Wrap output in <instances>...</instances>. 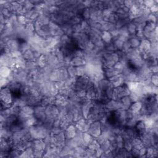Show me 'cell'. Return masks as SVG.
Returning <instances> with one entry per match:
<instances>
[{"label": "cell", "mask_w": 158, "mask_h": 158, "mask_svg": "<svg viewBox=\"0 0 158 158\" xmlns=\"http://www.w3.org/2000/svg\"><path fill=\"white\" fill-rule=\"evenodd\" d=\"M1 109L10 108L14 101V97L12 91L7 86L1 88L0 91Z\"/></svg>", "instance_id": "6da1fadb"}, {"label": "cell", "mask_w": 158, "mask_h": 158, "mask_svg": "<svg viewBox=\"0 0 158 158\" xmlns=\"http://www.w3.org/2000/svg\"><path fill=\"white\" fill-rule=\"evenodd\" d=\"M130 91L125 83L122 85L114 88L111 99L120 100L122 98L129 95Z\"/></svg>", "instance_id": "7a4b0ae2"}, {"label": "cell", "mask_w": 158, "mask_h": 158, "mask_svg": "<svg viewBox=\"0 0 158 158\" xmlns=\"http://www.w3.org/2000/svg\"><path fill=\"white\" fill-rule=\"evenodd\" d=\"M15 58L12 57L10 53L1 52L0 57L1 66H7L12 69L15 66Z\"/></svg>", "instance_id": "3957f363"}, {"label": "cell", "mask_w": 158, "mask_h": 158, "mask_svg": "<svg viewBox=\"0 0 158 158\" xmlns=\"http://www.w3.org/2000/svg\"><path fill=\"white\" fill-rule=\"evenodd\" d=\"M88 132L94 138L99 136L101 133V122L99 120L91 122L88 130Z\"/></svg>", "instance_id": "277c9868"}, {"label": "cell", "mask_w": 158, "mask_h": 158, "mask_svg": "<svg viewBox=\"0 0 158 158\" xmlns=\"http://www.w3.org/2000/svg\"><path fill=\"white\" fill-rule=\"evenodd\" d=\"M33 115L39 122L43 123L46 119V115L45 114V107L41 105H38L34 107Z\"/></svg>", "instance_id": "5b68a950"}, {"label": "cell", "mask_w": 158, "mask_h": 158, "mask_svg": "<svg viewBox=\"0 0 158 158\" xmlns=\"http://www.w3.org/2000/svg\"><path fill=\"white\" fill-rule=\"evenodd\" d=\"M105 106L107 112H112L118 109H122V105L120 100L109 99L105 104Z\"/></svg>", "instance_id": "8992f818"}, {"label": "cell", "mask_w": 158, "mask_h": 158, "mask_svg": "<svg viewBox=\"0 0 158 158\" xmlns=\"http://www.w3.org/2000/svg\"><path fill=\"white\" fill-rule=\"evenodd\" d=\"M75 127L76 128L78 131H81V132H85V131H88L91 122L88 120L87 118H81L75 122Z\"/></svg>", "instance_id": "52a82bcc"}, {"label": "cell", "mask_w": 158, "mask_h": 158, "mask_svg": "<svg viewBox=\"0 0 158 158\" xmlns=\"http://www.w3.org/2000/svg\"><path fill=\"white\" fill-rule=\"evenodd\" d=\"M151 47V41L148 39H143L141 40L139 46L138 47V50L141 54H144L149 51Z\"/></svg>", "instance_id": "ba28073f"}, {"label": "cell", "mask_w": 158, "mask_h": 158, "mask_svg": "<svg viewBox=\"0 0 158 158\" xmlns=\"http://www.w3.org/2000/svg\"><path fill=\"white\" fill-rule=\"evenodd\" d=\"M110 83L114 88L122 85L125 83L123 76L122 74L117 75L109 79Z\"/></svg>", "instance_id": "9c48e42d"}, {"label": "cell", "mask_w": 158, "mask_h": 158, "mask_svg": "<svg viewBox=\"0 0 158 158\" xmlns=\"http://www.w3.org/2000/svg\"><path fill=\"white\" fill-rule=\"evenodd\" d=\"M77 132V130L76 128L75 125H73V123L69 125L64 130L66 139L73 138L75 136Z\"/></svg>", "instance_id": "30bf717a"}, {"label": "cell", "mask_w": 158, "mask_h": 158, "mask_svg": "<svg viewBox=\"0 0 158 158\" xmlns=\"http://www.w3.org/2000/svg\"><path fill=\"white\" fill-rule=\"evenodd\" d=\"M91 21L94 22H102L104 21V17L102 15V10H94L91 14L90 19Z\"/></svg>", "instance_id": "8fae6325"}, {"label": "cell", "mask_w": 158, "mask_h": 158, "mask_svg": "<svg viewBox=\"0 0 158 158\" xmlns=\"http://www.w3.org/2000/svg\"><path fill=\"white\" fill-rule=\"evenodd\" d=\"M86 64V62L83 57H73L72 58L70 62V65L75 67L85 66Z\"/></svg>", "instance_id": "7c38bea8"}, {"label": "cell", "mask_w": 158, "mask_h": 158, "mask_svg": "<svg viewBox=\"0 0 158 158\" xmlns=\"http://www.w3.org/2000/svg\"><path fill=\"white\" fill-rule=\"evenodd\" d=\"M103 72H104V77L107 79H109L117 75L120 74V72L114 67L103 68Z\"/></svg>", "instance_id": "4fadbf2b"}, {"label": "cell", "mask_w": 158, "mask_h": 158, "mask_svg": "<svg viewBox=\"0 0 158 158\" xmlns=\"http://www.w3.org/2000/svg\"><path fill=\"white\" fill-rule=\"evenodd\" d=\"M12 73V69L7 66H1L0 75L1 77L8 78Z\"/></svg>", "instance_id": "5bb4252c"}, {"label": "cell", "mask_w": 158, "mask_h": 158, "mask_svg": "<svg viewBox=\"0 0 158 158\" xmlns=\"http://www.w3.org/2000/svg\"><path fill=\"white\" fill-rule=\"evenodd\" d=\"M158 154L157 147L151 146L146 148V157H157Z\"/></svg>", "instance_id": "9a60e30c"}, {"label": "cell", "mask_w": 158, "mask_h": 158, "mask_svg": "<svg viewBox=\"0 0 158 158\" xmlns=\"http://www.w3.org/2000/svg\"><path fill=\"white\" fill-rule=\"evenodd\" d=\"M128 42L131 48L137 49V48H138V47L139 46L141 40H139L138 38H137L135 36H132L128 38Z\"/></svg>", "instance_id": "2e32d148"}, {"label": "cell", "mask_w": 158, "mask_h": 158, "mask_svg": "<svg viewBox=\"0 0 158 158\" xmlns=\"http://www.w3.org/2000/svg\"><path fill=\"white\" fill-rule=\"evenodd\" d=\"M131 145H132V148L136 149L138 150H140L143 147H144V145L142 143L141 139L139 136H136L130 140Z\"/></svg>", "instance_id": "e0dca14e"}, {"label": "cell", "mask_w": 158, "mask_h": 158, "mask_svg": "<svg viewBox=\"0 0 158 158\" xmlns=\"http://www.w3.org/2000/svg\"><path fill=\"white\" fill-rule=\"evenodd\" d=\"M62 31L64 32V35H66L69 36H72V34L73 33V29H72V25L69 24V23H64L60 26Z\"/></svg>", "instance_id": "ac0fdd59"}, {"label": "cell", "mask_w": 158, "mask_h": 158, "mask_svg": "<svg viewBox=\"0 0 158 158\" xmlns=\"http://www.w3.org/2000/svg\"><path fill=\"white\" fill-rule=\"evenodd\" d=\"M120 101L122 105V109H125V110L128 109L129 107H130L131 104H132V101H131L129 95L125 96L122 98L120 99Z\"/></svg>", "instance_id": "d6986e66"}, {"label": "cell", "mask_w": 158, "mask_h": 158, "mask_svg": "<svg viewBox=\"0 0 158 158\" xmlns=\"http://www.w3.org/2000/svg\"><path fill=\"white\" fill-rule=\"evenodd\" d=\"M143 106V104L140 101H135L132 102V104H131L130 107H129V109L133 113V114H136L138 112H139Z\"/></svg>", "instance_id": "ffe728a7"}, {"label": "cell", "mask_w": 158, "mask_h": 158, "mask_svg": "<svg viewBox=\"0 0 158 158\" xmlns=\"http://www.w3.org/2000/svg\"><path fill=\"white\" fill-rule=\"evenodd\" d=\"M94 10L97 9H94L92 7H85L81 14V16L83 18V19L85 20H88L89 19H90L91 14Z\"/></svg>", "instance_id": "44dd1931"}, {"label": "cell", "mask_w": 158, "mask_h": 158, "mask_svg": "<svg viewBox=\"0 0 158 158\" xmlns=\"http://www.w3.org/2000/svg\"><path fill=\"white\" fill-rule=\"evenodd\" d=\"M101 38L104 44H109L112 43V36L109 31H102L101 35Z\"/></svg>", "instance_id": "7402d4cb"}, {"label": "cell", "mask_w": 158, "mask_h": 158, "mask_svg": "<svg viewBox=\"0 0 158 158\" xmlns=\"http://www.w3.org/2000/svg\"><path fill=\"white\" fill-rule=\"evenodd\" d=\"M83 146L85 148H87L88 144L94 139V138L91 135L88 131L83 132Z\"/></svg>", "instance_id": "603a6c76"}, {"label": "cell", "mask_w": 158, "mask_h": 158, "mask_svg": "<svg viewBox=\"0 0 158 158\" xmlns=\"http://www.w3.org/2000/svg\"><path fill=\"white\" fill-rule=\"evenodd\" d=\"M22 56L26 60H31V61H35L36 59L34 56L33 51L31 49H29L25 52H22Z\"/></svg>", "instance_id": "cb8c5ba5"}, {"label": "cell", "mask_w": 158, "mask_h": 158, "mask_svg": "<svg viewBox=\"0 0 158 158\" xmlns=\"http://www.w3.org/2000/svg\"><path fill=\"white\" fill-rule=\"evenodd\" d=\"M36 64L38 68H43L47 65V60L45 54H41L38 58H37L35 60Z\"/></svg>", "instance_id": "d4e9b609"}, {"label": "cell", "mask_w": 158, "mask_h": 158, "mask_svg": "<svg viewBox=\"0 0 158 158\" xmlns=\"http://www.w3.org/2000/svg\"><path fill=\"white\" fill-rule=\"evenodd\" d=\"M127 27L130 35L131 36H135L137 31V27L136 24L133 23L132 21H131L127 24Z\"/></svg>", "instance_id": "484cf974"}, {"label": "cell", "mask_w": 158, "mask_h": 158, "mask_svg": "<svg viewBox=\"0 0 158 158\" xmlns=\"http://www.w3.org/2000/svg\"><path fill=\"white\" fill-rule=\"evenodd\" d=\"M32 42L35 43V44H38L40 46H41V44L42 43H43L44 40V38L41 36H40L39 35H38L37 33H35L32 37H31L30 38H29Z\"/></svg>", "instance_id": "4316f807"}, {"label": "cell", "mask_w": 158, "mask_h": 158, "mask_svg": "<svg viewBox=\"0 0 158 158\" xmlns=\"http://www.w3.org/2000/svg\"><path fill=\"white\" fill-rule=\"evenodd\" d=\"M100 149L103 152L110 151V142L109 140H106L100 145Z\"/></svg>", "instance_id": "83f0119b"}, {"label": "cell", "mask_w": 158, "mask_h": 158, "mask_svg": "<svg viewBox=\"0 0 158 158\" xmlns=\"http://www.w3.org/2000/svg\"><path fill=\"white\" fill-rule=\"evenodd\" d=\"M25 30L28 33L34 35L35 33V28L34 25V23L33 22H29L25 26Z\"/></svg>", "instance_id": "f1b7e54d"}, {"label": "cell", "mask_w": 158, "mask_h": 158, "mask_svg": "<svg viewBox=\"0 0 158 158\" xmlns=\"http://www.w3.org/2000/svg\"><path fill=\"white\" fill-rule=\"evenodd\" d=\"M67 72L69 75V77H72V78H74V77H77V70H76V67H73L72 65H69L67 67Z\"/></svg>", "instance_id": "f546056e"}, {"label": "cell", "mask_w": 158, "mask_h": 158, "mask_svg": "<svg viewBox=\"0 0 158 158\" xmlns=\"http://www.w3.org/2000/svg\"><path fill=\"white\" fill-rule=\"evenodd\" d=\"M118 19V18L117 14L115 12H112L111 14L106 20H104V21L110 22L113 24H115V23L117 22Z\"/></svg>", "instance_id": "4dcf8cb0"}, {"label": "cell", "mask_w": 158, "mask_h": 158, "mask_svg": "<svg viewBox=\"0 0 158 158\" xmlns=\"http://www.w3.org/2000/svg\"><path fill=\"white\" fill-rule=\"evenodd\" d=\"M72 57H85V51L81 49L78 48H76L72 52Z\"/></svg>", "instance_id": "1f68e13d"}, {"label": "cell", "mask_w": 158, "mask_h": 158, "mask_svg": "<svg viewBox=\"0 0 158 158\" xmlns=\"http://www.w3.org/2000/svg\"><path fill=\"white\" fill-rule=\"evenodd\" d=\"M17 21L20 24L24 26H25L28 23L30 22V20L27 18H26L23 15H17Z\"/></svg>", "instance_id": "d6a6232c"}, {"label": "cell", "mask_w": 158, "mask_h": 158, "mask_svg": "<svg viewBox=\"0 0 158 158\" xmlns=\"http://www.w3.org/2000/svg\"><path fill=\"white\" fill-rule=\"evenodd\" d=\"M88 148L93 149V150H97L100 148V144L97 141V140L94 138L88 146Z\"/></svg>", "instance_id": "836d02e7"}, {"label": "cell", "mask_w": 158, "mask_h": 158, "mask_svg": "<svg viewBox=\"0 0 158 158\" xmlns=\"http://www.w3.org/2000/svg\"><path fill=\"white\" fill-rule=\"evenodd\" d=\"M157 14H150L148 17H147V22H151L157 24Z\"/></svg>", "instance_id": "e575fe53"}, {"label": "cell", "mask_w": 158, "mask_h": 158, "mask_svg": "<svg viewBox=\"0 0 158 158\" xmlns=\"http://www.w3.org/2000/svg\"><path fill=\"white\" fill-rule=\"evenodd\" d=\"M85 157H95V151L89 148H86L85 149Z\"/></svg>", "instance_id": "d590c367"}, {"label": "cell", "mask_w": 158, "mask_h": 158, "mask_svg": "<svg viewBox=\"0 0 158 158\" xmlns=\"http://www.w3.org/2000/svg\"><path fill=\"white\" fill-rule=\"evenodd\" d=\"M143 6L148 8H150L155 4H158V1H154V0H146L143 1Z\"/></svg>", "instance_id": "8d00e7d4"}, {"label": "cell", "mask_w": 158, "mask_h": 158, "mask_svg": "<svg viewBox=\"0 0 158 158\" xmlns=\"http://www.w3.org/2000/svg\"><path fill=\"white\" fill-rule=\"evenodd\" d=\"M123 148L128 152H130L132 149V145L130 140H125Z\"/></svg>", "instance_id": "74e56055"}, {"label": "cell", "mask_w": 158, "mask_h": 158, "mask_svg": "<svg viewBox=\"0 0 158 158\" xmlns=\"http://www.w3.org/2000/svg\"><path fill=\"white\" fill-rule=\"evenodd\" d=\"M9 83H10V81L9 80L8 78H3V77H1V78H0V85H1V88H4V87L8 86Z\"/></svg>", "instance_id": "f35d334b"}, {"label": "cell", "mask_w": 158, "mask_h": 158, "mask_svg": "<svg viewBox=\"0 0 158 158\" xmlns=\"http://www.w3.org/2000/svg\"><path fill=\"white\" fill-rule=\"evenodd\" d=\"M76 70H77V77H80V76L85 75V66L77 67H76Z\"/></svg>", "instance_id": "ab89813d"}, {"label": "cell", "mask_w": 158, "mask_h": 158, "mask_svg": "<svg viewBox=\"0 0 158 158\" xmlns=\"http://www.w3.org/2000/svg\"><path fill=\"white\" fill-rule=\"evenodd\" d=\"M150 81L151 83L154 85L157 86L158 85V76H157V73H154V74H152L151 78H150Z\"/></svg>", "instance_id": "60d3db41"}, {"label": "cell", "mask_w": 158, "mask_h": 158, "mask_svg": "<svg viewBox=\"0 0 158 158\" xmlns=\"http://www.w3.org/2000/svg\"><path fill=\"white\" fill-rule=\"evenodd\" d=\"M134 2H135V1H130V0L124 1L123 5L125 7H126L127 8L130 9L134 5Z\"/></svg>", "instance_id": "b9f144b4"}, {"label": "cell", "mask_w": 158, "mask_h": 158, "mask_svg": "<svg viewBox=\"0 0 158 158\" xmlns=\"http://www.w3.org/2000/svg\"><path fill=\"white\" fill-rule=\"evenodd\" d=\"M72 29H73V31L76 32V33H79V32H82V29L80 25V23L79 24H77V25H74L72 26Z\"/></svg>", "instance_id": "7bdbcfd3"}, {"label": "cell", "mask_w": 158, "mask_h": 158, "mask_svg": "<svg viewBox=\"0 0 158 158\" xmlns=\"http://www.w3.org/2000/svg\"><path fill=\"white\" fill-rule=\"evenodd\" d=\"M151 14H157L158 12V4H154L152 7L149 8Z\"/></svg>", "instance_id": "ee69618b"}, {"label": "cell", "mask_w": 158, "mask_h": 158, "mask_svg": "<svg viewBox=\"0 0 158 158\" xmlns=\"http://www.w3.org/2000/svg\"><path fill=\"white\" fill-rule=\"evenodd\" d=\"M149 70L151 71V72L152 74L157 73V71H158L157 65H153L149 67Z\"/></svg>", "instance_id": "f6af8a7d"}, {"label": "cell", "mask_w": 158, "mask_h": 158, "mask_svg": "<svg viewBox=\"0 0 158 158\" xmlns=\"http://www.w3.org/2000/svg\"><path fill=\"white\" fill-rule=\"evenodd\" d=\"M102 152H103L102 151V150H101L100 148L98 149H97V150H96V151H95V156H96V157H101V156Z\"/></svg>", "instance_id": "bcb514c9"}]
</instances>
